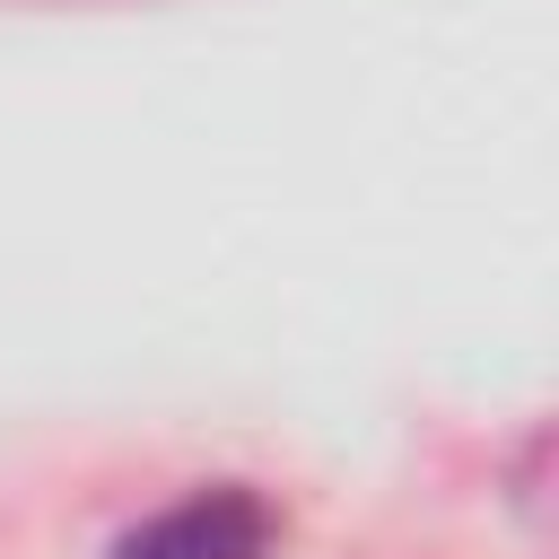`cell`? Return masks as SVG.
Listing matches in <instances>:
<instances>
[{"mask_svg":"<svg viewBox=\"0 0 559 559\" xmlns=\"http://www.w3.org/2000/svg\"><path fill=\"white\" fill-rule=\"evenodd\" d=\"M271 542H280V507L245 480H210L157 507L148 524H131L105 559H271Z\"/></svg>","mask_w":559,"mask_h":559,"instance_id":"cell-1","label":"cell"}]
</instances>
